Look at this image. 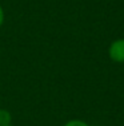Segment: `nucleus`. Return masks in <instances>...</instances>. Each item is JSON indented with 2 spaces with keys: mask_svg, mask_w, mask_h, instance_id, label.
<instances>
[{
  "mask_svg": "<svg viewBox=\"0 0 124 126\" xmlns=\"http://www.w3.org/2000/svg\"><path fill=\"white\" fill-rule=\"evenodd\" d=\"M108 58L113 63L123 64L124 63V38H117L108 46Z\"/></svg>",
  "mask_w": 124,
  "mask_h": 126,
  "instance_id": "1",
  "label": "nucleus"
},
{
  "mask_svg": "<svg viewBox=\"0 0 124 126\" xmlns=\"http://www.w3.org/2000/svg\"><path fill=\"white\" fill-rule=\"evenodd\" d=\"M12 125V114L8 109L0 107V126Z\"/></svg>",
  "mask_w": 124,
  "mask_h": 126,
  "instance_id": "2",
  "label": "nucleus"
},
{
  "mask_svg": "<svg viewBox=\"0 0 124 126\" xmlns=\"http://www.w3.org/2000/svg\"><path fill=\"white\" fill-rule=\"evenodd\" d=\"M63 126H91L88 122H85L84 119H80V118H72V119H68Z\"/></svg>",
  "mask_w": 124,
  "mask_h": 126,
  "instance_id": "3",
  "label": "nucleus"
},
{
  "mask_svg": "<svg viewBox=\"0 0 124 126\" xmlns=\"http://www.w3.org/2000/svg\"><path fill=\"white\" fill-rule=\"evenodd\" d=\"M5 22V11H4V7H3V4L0 3V28L3 27Z\"/></svg>",
  "mask_w": 124,
  "mask_h": 126,
  "instance_id": "4",
  "label": "nucleus"
},
{
  "mask_svg": "<svg viewBox=\"0 0 124 126\" xmlns=\"http://www.w3.org/2000/svg\"><path fill=\"white\" fill-rule=\"evenodd\" d=\"M8 126H13V125H8Z\"/></svg>",
  "mask_w": 124,
  "mask_h": 126,
  "instance_id": "5",
  "label": "nucleus"
}]
</instances>
